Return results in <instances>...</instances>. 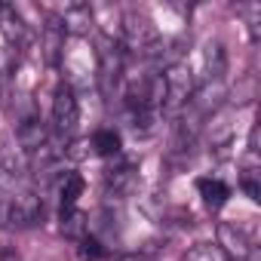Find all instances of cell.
Wrapping results in <instances>:
<instances>
[{
	"mask_svg": "<svg viewBox=\"0 0 261 261\" xmlns=\"http://www.w3.org/2000/svg\"><path fill=\"white\" fill-rule=\"evenodd\" d=\"M160 83H163V111H169V114L181 111V108L194 98V89H197L191 68L181 65V62L169 65V68L160 74Z\"/></svg>",
	"mask_w": 261,
	"mask_h": 261,
	"instance_id": "6da1fadb",
	"label": "cell"
},
{
	"mask_svg": "<svg viewBox=\"0 0 261 261\" xmlns=\"http://www.w3.org/2000/svg\"><path fill=\"white\" fill-rule=\"evenodd\" d=\"M43 218V200L31 191H19L7 197V206L0 209V227H34Z\"/></svg>",
	"mask_w": 261,
	"mask_h": 261,
	"instance_id": "7a4b0ae2",
	"label": "cell"
},
{
	"mask_svg": "<svg viewBox=\"0 0 261 261\" xmlns=\"http://www.w3.org/2000/svg\"><path fill=\"white\" fill-rule=\"evenodd\" d=\"M123 43H126V49H133L139 56H148V53L157 49V28L142 13H126V19H123Z\"/></svg>",
	"mask_w": 261,
	"mask_h": 261,
	"instance_id": "3957f363",
	"label": "cell"
},
{
	"mask_svg": "<svg viewBox=\"0 0 261 261\" xmlns=\"http://www.w3.org/2000/svg\"><path fill=\"white\" fill-rule=\"evenodd\" d=\"M80 120V108H77V95L71 89V83H59L53 92V123L59 136H71Z\"/></svg>",
	"mask_w": 261,
	"mask_h": 261,
	"instance_id": "277c9868",
	"label": "cell"
},
{
	"mask_svg": "<svg viewBox=\"0 0 261 261\" xmlns=\"http://www.w3.org/2000/svg\"><path fill=\"white\" fill-rule=\"evenodd\" d=\"M120 74H123V49L111 37H101V49H98V80H101L105 92L111 89V83L120 80Z\"/></svg>",
	"mask_w": 261,
	"mask_h": 261,
	"instance_id": "5b68a950",
	"label": "cell"
},
{
	"mask_svg": "<svg viewBox=\"0 0 261 261\" xmlns=\"http://www.w3.org/2000/svg\"><path fill=\"white\" fill-rule=\"evenodd\" d=\"M16 142H19V148H22L25 154H34V151H40V148L49 142V129L43 126L40 117H28V120H22V126H19Z\"/></svg>",
	"mask_w": 261,
	"mask_h": 261,
	"instance_id": "8992f818",
	"label": "cell"
},
{
	"mask_svg": "<svg viewBox=\"0 0 261 261\" xmlns=\"http://www.w3.org/2000/svg\"><path fill=\"white\" fill-rule=\"evenodd\" d=\"M59 28H62L65 34H74V37L89 34V28H92V10H89L86 4H71V7H65Z\"/></svg>",
	"mask_w": 261,
	"mask_h": 261,
	"instance_id": "52a82bcc",
	"label": "cell"
},
{
	"mask_svg": "<svg viewBox=\"0 0 261 261\" xmlns=\"http://www.w3.org/2000/svg\"><path fill=\"white\" fill-rule=\"evenodd\" d=\"M197 191H200V197L209 209H221L230 197V188L218 178H197Z\"/></svg>",
	"mask_w": 261,
	"mask_h": 261,
	"instance_id": "ba28073f",
	"label": "cell"
},
{
	"mask_svg": "<svg viewBox=\"0 0 261 261\" xmlns=\"http://www.w3.org/2000/svg\"><path fill=\"white\" fill-rule=\"evenodd\" d=\"M0 172H7V175L25 172V160H22L16 142H10V136H0Z\"/></svg>",
	"mask_w": 261,
	"mask_h": 261,
	"instance_id": "9c48e42d",
	"label": "cell"
},
{
	"mask_svg": "<svg viewBox=\"0 0 261 261\" xmlns=\"http://www.w3.org/2000/svg\"><path fill=\"white\" fill-rule=\"evenodd\" d=\"M59 221H62V233L68 240H83L86 237V215L77 209H59Z\"/></svg>",
	"mask_w": 261,
	"mask_h": 261,
	"instance_id": "30bf717a",
	"label": "cell"
},
{
	"mask_svg": "<svg viewBox=\"0 0 261 261\" xmlns=\"http://www.w3.org/2000/svg\"><path fill=\"white\" fill-rule=\"evenodd\" d=\"M123 148V139L117 129H98V133L92 136V151L101 154V157H117Z\"/></svg>",
	"mask_w": 261,
	"mask_h": 261,
	"instance_id": "8fae6325",
	"label": "cell"
},
{
	"mask_svg": "<svg viewBox=\"0 0 261 261\" xmlns=\"http://www.w3.org/2000/svg\"><path fill=\"white\" fill-rule=\"evenodd\" d=\"M83 188H86L83 175H77V172H68V175L62 178V188H59V197H62V209H77V200H80Z\"/></svg>",
	"mask_w": 261,
	"mask_h": 261,
	"instance_id": "7c38bea8",
	"label": "cell"
},
{
	"mask_svg": "<svg viewBox=\"0 0 261 261\" xmlns=\"http://www.w3.org/2000/svg\"><path fill=\"white\" fill-rule=\"evenodd\" d=\"M133 185H136L133 166H120V169H111L108 172V191H114V194H129V191H133Z\"/></svg>",
	"mask_w": 261,
	"mask_h": 261,
	"instance_id": "4fadbf2b",
	"label": "cell"
},
{
	"mask_svg": "<svg viewBox=\"0 0 261 261\" xmlns=\"http://www.w3.org/2000/svg\"><path fill=\"white\" fill-rule=\"evenodd\" d=\"M185 261H230V258L221 252L218 243H200L185 255Z\"/></svg>",
	"mask_w": 261,
	"mask_h": 261,
	"instance_id": "5bb4252c",
	"label": "cell"
},
{
	"mask_svg": "<svg viewBox=\"0 0 261 261\" xmlns=\"http://www.w3.org/2000/svg\"><path fill=\"white\" fill-rule=\"evenodd\" d=\"M101 255H105V249H101V243L92 240V237H83V240L74 243V258H77V261H98Z\"/></svg>",
	"mask_w": 261,
	"mask_h": 261,
	"instance_id": "9a60e30c",
	"label": "cell"
},
{
	"mask_svg": "<svg viewBox=\"0 0 261 261\" xmlns=\"http://www.w3.org/2000/svg\"><path fill=\"white\" fill-rule=\"evenodd\" d=\"M240 188L246 191L249 200H255V203L261 200V185H258V172H255V169H246V172L240 175Z\"/></svg>",
	"mask_w": 261,
	"mask_h": 261,
	"instance_id": "2e32d148",
	"label": "cell"
},
{
	"mask_svg": "<svg viewBox=\"0 0 261 261\" xmlns=\"http://www.w3.org/2000/svg\"><path fill=\"white\" fill-rule=\"evenodd\" d=\"M206 65H209V77H221V71H224V53H221V46H209Z\"/></svg>",
	"mask_w": 261,
	"mask_h": 261,
	"instance_id": "e0dca14e",
	"label": "cell"
},
{
	"mask_svg": "<svg viewBox=\"0 0 261 261\" xmlns=\"http://www.w3.org/2000/svg\"><path fill=\"white\" fill-rule=\"evenodd\" d=\"M114 261H154V258L145 255V252H129V255H117Z\"/></svg>",
	"mask_w": 261,
	"mask_h": 261,
	"instance_id": "ac0fdd59",
	"label": "cell"
}]
</instances>
